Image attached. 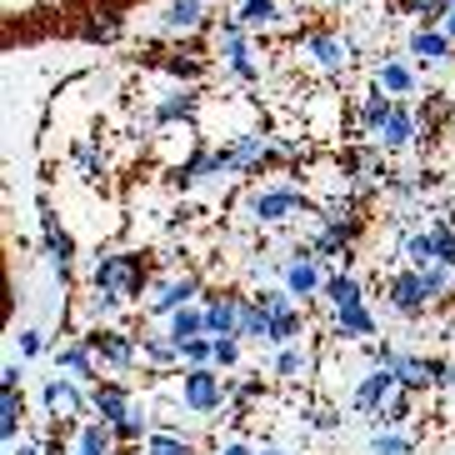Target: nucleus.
Here are the masks:
<instances>
[{
	"mask_svg": "<svg viewBox=\"0 0 455 455\" xmlns=\"http://www.w3.org/2000/svg\"><path fill=\"white\" fill-rule=\"evenodd\" d=\"M91 275H95V291H110L116 300H135L140 285H146V270H140L135 255H100Z\"/></svg>",
	"mask_w": 455,
	"mask_h": 455,
	"instance_id": "1",
	"label": "nucleus"
},
{
	"mask_svg": "<svg viewBox=\"0 0 455 455\" xmlns=\"http://www.w3.org/2000/svg\"><path fill=\"white\" fill-rule=\"evenodd\" d=\"M180 401H186L196 415H215L220 401H226V380H220L211 365H190L186 380H180Z\"/></svg>",
	"mask_w": 455,
	"mask_h": 455,
	"instance_id": "2",
	"label": "nucleus"
},
{
	"mask_svg": "<svg viewBox=\"0 0 455 455\" xmlns=\"http://www.w3.org/2000/svg\"><path fill=\"white\" fill-rule=\"evenodd\" d=\"M241 310H245L241 295L211 291L205 295V335H211V340H220V335H241Z\"/></svg>",
	"mask_w": 455,
	"mask_h": 455,
	"instance_id": "3",
	"label": "nucleus"
},
{
	"mask_svg": "<svg viewBox=\"0 0 455 455\" xmlns=\"http://www.w3.org/2000/svg\"><path fill=\"white\" fill-rule=\"evenodd\" d=\"M85 346L100 355V361H110L116 371H131L135 365V340L125 331H110V325H95L91 335H85Z\"/></svg>",
	"mask_w": 455,
	"mask_h": 455,
	"instance_id": "4",
	"label": "nucleus"
},
{
	"mask_svg": "<svg viewBox=\"0 0 455 455\" xmlns=\"http://www.w3.org/2000/svg\"><path fill=\"white\" fill-rule=\"evenodd\" d=\"M395 386H401L395 371H390V365H375L361 386H355V411H361V415H380V411H386V401L395 395Z\"/></svg>",
	"mask_w": 455,
	"mask_h": 455,
	"instance_id": "5",
	"label": "nucleus"
},
{
	"mask_svg": "<svg viewBox=\"0 0 455 455\" xmlns=\"http://www.w3.org/2000/svg\"><path fill=\"white\" fill-rule=\"evenodd\" d=\"M295 211H300L295 190H260V196H251V220H260V226H281Z\"/></svg>",
	"mask_w": 455,
	"mask_h": 455,
	"instance_id": "6",
	"label": "nucleus"
},
{
	"mask_svg": "<svg viewBox=\"0 0 455 455\" xmlns=\"http://www.w3.org/2000/svg\"><path fill=\"white\" fill-rule=\"evenodd\" d=\"M201 291V281H196V275H175V281H161L156 285V291H150V315H175V310L186 306L190 295Z\"/></svg>",
	"mask_w": 455,
	"mask_h": 455,
	"instance_id": "7",
	"label": "nucleus"
},
{
	"mask_svg": "<svg viewBox=\"0 0 455 455\" xmlns=\"http://www.w3.org/2000/svg\"><path fill=\"white\" fill-rule=\"evenodd\" d=\"M426 281H420V270H405V275H395L390 281V306L401 310V315H420L426 310Z\"/></svg>",
	"mask_w": 455,
	"mask_h": 455,
	"instance_id": "8",
	"label": "nucleus"
},
{
	"mask_svg": "<svg viewBox=\"0 0 455 455\" xmlns=\"http://www.w3.org/2000/svg\"><path fill=\"white\" fill-rule=\"evenodd\" d=\"M45 411L55 420H76V415H85V395L70 380H45Z\"/></svg>",
	"mask_w": 455,
	"mask_h": 455,
	"instance_id": "9",
	"label": "nucleus"
},
{
	"mask_svg": "<svg viewBox=\"0 0 455 455\" xmlns=\"http://www.w3.org/2000/svg\"><path fill=\"white\" fill-rule=\"evenodd\" d=\"M281 270H285V291H291V295H315V291H325L321 270H315V260H310L306 251H300V260H281Z\"/></svg>",
	"mask_w": 455,
	"mask_h": 455,
	"instance_id": "10",
	"label": "nucleus"
},
{
	"mask_svg": "<svg viewBox=\"0 0 455 455\" xmlns=\"http://www.w3.org/2000/svg\"><path fill=\"white\" fill-rule=\"evenodd\" d=\"M395 380H401L405 390H426L430 380H441V361H420V355H395Z\"/></svg>",
	"mask_w": 455,
	"mask_h": 455,
	"instance_id": "11",
	"label": "nucleus"
},
{
	"mask_svg": "<svg viewBox=\"0 0 455 455\" xmlns=\"http://www.w3.org/2000/svg\"><path fill=\"white\" fill-rule=\"evenodd\" d=\"M131 390L125 386H95L91 390V411L100 415V420H110V426H116V420H125V415H131Z\"/></svg>",
	"mask_w": 455,
	"mask_h": 455,
	"instance_id": "12",
	"label": "nucleus"
},
{
	"mask_svg": "<svg viewBox=\"0 0 455 455\" xmlns=\"http://www.w3.org/2000/svg\"><path fill=\"white\" fill-rule=\"evenodd\" d=\"M270 150H275L270 135H241V140L230 146V171H255V165H266Z\"/></svg>",
	"mask_w": 455,
	"mask_h": 455,
	"instance_id": "13",
	"label": "nucleus"
},
{
	"mask_svg": "<svg viewBox=\"0 0 455 455\" xmlns=\"http://www.w3.org/2000/svg\"><path fill=\"white\" fill-rule=\"evenodd\" d=\"M415 135H420V125H415V116H411L405 106H395V110H390V121L380 125V135H375V140H380L386 150H401V146H411Z\"/></svg>",
	"mask_w": 455,
	"mask_h": 455,
	"instance_id": "14",
	"label": "nucleus"
},
{
	"mask_svg": "<svg viewBox=\"0 0 455 455\" xmlns=\"http://www.w3.org/2000/svg\"><path fill=\"white\" fill-rule=\"evenodd\" d=\"M401 260L415 266V270L435 266V260H441V255H435V235H430V230H405L401 235Z\"/></svg>",
	"mask_w": 455,
	"mask_h": 455,
	"instance_id": "15",
	"label": "nucleus"
},
{
	"mask_svg": "<svg viewBox=\"0 0 455 455\" xmlns=\"http://www.w3.org/2000/svg\"><path fill=\"white\" fill-rule=\"evenodd\" d=\"M55 365H66L70 380H95V361H91V346H85V340L55 346Z\"/></svg>",
	"mask_w": 455,
	"mask_h": 455,
	"instance_id": "16",
	"label": "nucleus"
},
{
	"mask_svg": "<svg viewBox=\"0 0 455 455\" xmlns=\"http://www.w3.org/2000/svg\"><path fill=\"white\" fill-rule=\"evenodd\" d=\"M205 11H211V0H175L171 15H165V30H180V36H190V30L205 26Z\"/></svg>",
	"mask_w": 455,
	"mask_h": 455,
	"instance_id": "17",
	"label": "nucleus"
},
{
	"mask_svg": "<svg viewBox=\"0 0 455 455\" xmlns=\"http://www.w3.org/2000/svg\"><path fill=\"white\" fill-rule=\"evenodd\" d=\"M310 51H315V60H321L325 70H346L350 66V41H340V36H310Z\"/></svg>",
	"mask_w": 455,
	"mask_h": 455,
	"instance_id": "18",
	"label": "nucleus"
},
{
	"mask_svg": "<svg viewBox=\"0 0 455 455\" xmlns=\"http://www.w3.org/2000/svg\"><path fill=\"white\" fill-rule=\"evenodd\" d=\"M196 335H205V310L180 306L171 315V340H175V346H186V340H196Z\"/></svg>",
	"mask_w": 455,
	"mask_h": 455,
	"instance_id": "19",
	"label": "nucleus"
},
{
	"mask_svg": "<svg viewBox=\"0 0 455 455\" xmlns=\"http://www.w3.org/2000/svg\"><path fill=\"white\" fill-rule=\"evenodd\" d=\"M325 300H331L335 310L361 306V281H350V275H331V281H325Z\"/></svg>",
	"mask_w": 455,
	"mask_h": 455,
	"instance_id": "20",
	"label": "nucleus"
},
{
	"mask_svg": "<svg viewBox=\"0 0 455 455\" xmlns=\"http://www.w3.org/2000/svg\"><path fill=\"white\" fill-rule=\"evenodd\" d=\"M335 325H340V335H355V340H365V335H375V321L365 315V306L335 310Z\"/></svg>",
	"mask_w": 455,
	"mask_h": 455,
	"instance_id": "21",
	"label": "nucleus"
},
{
	"mask_svg": "<svg viewBox=\"0 0 455 455\" xmlns=\"http://www.w3.org/2000/svg\"><path fill=\"white\" fill-rule=\"evenodd\" d=\"M411 51L420 55V60H445V51H451V36H441V30H415Z\"/></svg>",
	"mask_w": 455,
	"mask_h": 455,
	"instance_id": "22",
	"label": "nucleus"
},
{
	"mask_svg": "<svg viewBox=\"0 0 455 455\" xmlns=\"http://www.w3.org/2000/svg\"><path fill=\"white\" fill-rule=\"evenodd\" d=\"M20 415H26L20 395H15V390H0V435H5V441H15V430H20Z\"/></svg>",
	"mask_w": 455,
	"mask_h": 455,
	"instance_id": "23",
	"label": "nucleus"
},
{
	"mask_svg": "<svg viewBox=\"0 0 455 455\" xmlns=\"http://www.w3.org/2000/svg\"><path fill=\"white\" fill-rule=\"evenodd\" d=\"M81 30L91 36V41H116V36H121V15H116V11H95Z\"/></svg>",
	"mask_w": 455,
	"mask_h": 455,
	"instance_id": "24",
	"label": "nucleus"
},
{
	"mask_svg": "<svg viewBox=\"0 0 455 455\" xmlns=\"http://www.w3.org/2000/svg\"><path fill=\"white\" fill-rule=\"evenodd\" d=\"M411 435H395V430H375L371 435V455H411Z\"/></svg>",
	"mask_w": 455,
	"mask_h": 455,
	"instance_id": "25",
	"label": "nucleus"
},
{
	"mask_svg": "<svg viewBox=\"0 0 455 455\" xmlns=\"http://www.w3.org/2000/svg\"><path fill=\"white\" fill-rule=\"evenodd\" d=\"M275 371H281L285 380H300V375H310V361H306V350H295V346H281V355H275Z\"/></svg>",
	"mask_w": 455,
	"mask_h": 455,
	"instance_id": "26",
	"label": "nucleus"
},
{
	"mask_svg": "<svg viewBox=\"0 0 455 455\" xmlns=\"http://www.w3.org/2000/svg\"><path fill=\"white\" fill-rule=\"evenodd\" d=\"M190 110H196V95H190V91H175L171 100L156 110V121H161V125H165V121H186Z\"/></svg>",
	"mask_w": 455,
	"mask_h": 455,
	"instance_id": "27",
	"label": "nucleus"
},
{
	"mask_svg": "<svg viewBox=\"0 0 455 455\" xmlns=\"http://www.w3.org/2000/svg\"><path fill=\"white\" fill-rule=\"evenodd\" d=\"M180 361H186V365H211L215 361V340H211V335L186 340V346H180Z\"/></svg>",
	"mask_w": 455,
	"mask_h": 455,
	"instance_id": "28",
	"label": "nucleus"
},
{
	"mask_svg": "<svg viewBox=\"0 0 455 455\" xmlns=\"http://www.w3.org/2000/svg\"><path fill=\"white\" fill-rule=\"evenodd\" d=\"M146 455H196V451H190V441H180V435L161 430V435H150V441H146Z\"/></svg>",
	"mask_w": 455,
	"mask_h": 455,
	"instance_id": "29",
	"label": "nucleus"
},
{
	"mask_svg": "<svg viewBox=\"0 0 455 455\" xmlns=\"http://www.w3.org/2000/svg\"><path fill=\"white\" fill-rule=\"evenodd\" d=\"M380 91H390V95H411V91H415L411 70H405V66H380Z\"/></svg>",
	"mask_w": 455,
	"mask_h": 455,
	"instance_id": "30",
	"label": "nucleus"
},
{
	"mask_svg": "<svg viewBox=\"0 0 455 455\" xmlns=\"http://www.w3.org/2000/svg\"><path fill=\"white\" fill-rule=\"evenodd\" d=\"M235 20L241 26H266V20H275V0H245Z\"/></svg>",
	"mask_w": 455,
	"mask_h": 455,
	"instance_id": "31",
	"label": "nucleus"
},
{
	"mask_svg": "<svg viewBox=\"0 0 455 455\" xmlns=\"http://www.w3.org/2000/svg\"><path fill=\"white\" fill-rule=\"evenodd\" d=\"M146 430H150V420H146V411H140V405H131V415H125V420H116V435H121V441H140Z\"/></svg>",
	"mask_w": 455,
	"mask_h": 455,
	"instance_id": "32",
	"label": "nucleus"
},
{
	"mask_svg": "<svg viewBox=\"0 0 455 455\" xmlns=\"http://www.w3.org/2000/svg\"><path fill=\"white\" fill-rule=\"evenodd\" d=\"M300 340V315H275V331H270V346H295Z\"/></svg>",
	"mask_w": 455,
	"mask_h": 455,
	"instance_id": "33",
	"label": "nucleus"
},
{
	"mask_svg": "<svg viewBox=\"0 0 455 455\" xmlns=\"http://www.w3.org/2000/svg\"><path fill=\"white\" fill-rule=\"evenodd\" d=\"M255 300H260L270 315H291V310H295V306H291V291H260Z\"/></svg>",
	"mask_w": 455,
	"mask_h": 455,
	"instance_id": "34",
	"label": "nucleus"
},
{
	"mask_svg": "<svg viewBox=\"0 0 455 455\" xmlns=\"http://www.w3.org/2000/svg\"><path fill=\"white\" fill-rule=\"evenodd\" d=\"M430 235H435V255H441L445 266H455V230L451 226H435Z\"/></svg>",
	"mask_w": 455,
	"mask_h": 455,
	"instance_id": "35",
	"label": "nucleus"
},
{
	"mask_svg": "<svg viewBox=\"0 0 455 455\" xmlns=\"http://www.w3.org/2000/svg\"><path fill=\"white\" fill-rule=\"evenodd\" d=\"M241 361V346H235V335H220L215 340V365H235Z\"/></svg>",
	"mask_w": 455,
	"mask_h": 455,
	"instance_id": "36",
	"label": "nucleus"
},
{
	"mask_svg": "<svg viewBox=\"0 0 455 455\" xmlns=\"http://www.w3.org/2000/svg\"><path fill=\"white\" fill-rule=\"evenodd\" d=\"M306 420L315 430H340V415L331 411V405H315V411H306Z\"/></svg>",
	"mask_w": 455,
	"mask_h": 455,
	"instance_id": "37",
	"label": "nucleus"
},
{
	"mask_svg": "<svg viewBox=\"0 0 455 455\" xmlns=\"http://www.w3.org/2000/svg\"><path fill=\"white\" fill-rule=\"evenodd\" d=\"M76 161H81L85 175H100V171H106V161H100V150H95V146H81V150H76Z\"/></svg>",
	"mask_w": 455,
	"mask_h": 455,
	"instance_id": "38",
	"label": "nucleus"
},
{
	"mask_svg": "<svg viewBox=\"0 0 455 455\" xmlns=\"http://www.w3.org/2000/svg\"><path fill=\"white\" fill-rule=\"evenodd\" d=\"M20 386V365H5V371H0V390H15Z\"/></svg>",
	"mask_w": 455,
	"mask_h": 455,
	"instance_id": "39",
	"label": "nucleus"
},
{
	"mask_svg": "<svg viewBox=\"0 0 455 455\" xmlns=\"http://www.w3.org/2000/svg\"><path fill=\"white\" fill-rule=\"evenodd\" d=\"M20 355H41V335H20Z\"/></svg>",
	"mask_w": 455,
	"mask_h": 455,
	"instance_id": "40",
	"label": "nucleus"
},
{
	"mask_svg": "<svg viewBox=\"0 0 455 455\" xmlns=\"http://www.w3.org/2000/svg\"><path fill=\"white\" fill-rule=\"evenodd\" d=\"M441 386L455 390V361H441Z\"/></svg>",
	"mask_w": 455,
	"mask_h": 455,
	"instance_id": "41",
	"label": "nucleus"
},
{
	"mask_svg": "<svg viewBox=\"0 0 455 455\" xmlns=\"http://www.w3.org/2000/svg\"><path fill=\"white\" fill-rule=\"evenodd\" d=\"M445 36H451V41H455V0H451V5H445Z\"/></svg>",
	"mask_w": 455,
	"mask_h": 455,
	"instance_id": "42",
	"label": "nucleus"
},
{
	"mask_svg": "<svg viewBox=\"0 0 455 455\" xmlns=\"http://www.w3.org/2000/svg\"><path fill=\"white\" fill-rule=\"evenodd\" d=\"M220 455H251V451H245V445H226Z\"/></svg>",
	"mask_w": 455,
	"mask_h": 455,
	"instance_id": "43",
	"label": "nucleus"
},
{
	"mask_svg": "<svg viewBox=\"0 0 455 455\" xmlns=\"http://www.w3.org/2000/svg\"><path fill=\"white\" fill-rule=\"evenodd\" d=\"M11 455H41V451H36V445H20V451H11Z\"/></svg>",
	"mask_w": 455,
	"mask_h": 455,
	"instance_id": "44",
	"label": "nucleus"
},
{
	"mask_svg": "<svg viewBox=\"0 0 455 455\" xmlns=\"http://www.w3.org/2000/svg\"><path fill=\"white\" fill-rule=\"evenodd\" d=\"M260 455H285V451H275V445H270V451H260Z\"/></svg>",
	"mask_w": 455,
	"mask_h": 455,
	"instance_id": "45",
	"label": "nucleus"
}]
</instances>
